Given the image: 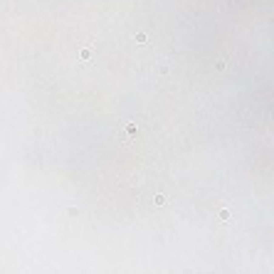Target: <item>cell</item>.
I'll return each mask as SVG.
<instances>
[{
    "instance_id": "1",
    "label": "cell",
    "mask_w": 274,
    "mask_h": 274,
    "mask_svg": "<svg viewBox=\"0 0 274 274\" xmlns=\"http://www.w3.org/2000/svg\"><path fill=\"white\" fill-rule=\"evenodd\" d=\"M146 40H148V37H146V32H138L136 35V42H146Z\"/></svg>"
},
{
    "instance_id": "2",
    "label": "cell",
    "mask_w": 274,
    "mask_h": 274,
    "mask_svg": "<svg viewBox=\"0 0 274 274\" xmlns=\"http://www.w3.org/2000/svg\"><path fill=\"white\" fill-rule=\"evenodd\" d=\"M156 205H166V198H163V195H156Z\"/></svg>"
}]
</instances>
